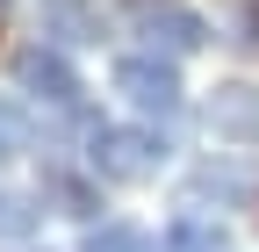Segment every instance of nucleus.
Wrapping results in <instances>:
<instances>
[{
	"mask_svg": "<svg viewBox=\"0 0 259 252\" xmlns=\"http://www.w3.org/2000/svg\"><path fill=\"white\" fill-rule=\"evenodd\" d=\"M158 166H166V137H158V130H130V122H94L87 115V173L94 180L137 187Z\"/></svg>",
	"mask_w": 259,
	"mask_h": 252,
	"instance_id": "f257e3e1",
	"label": "nucleus"
},
{
	"mask_svg": "<svg viewBox=\"0 0 259 252\" xmlns=\"http://www.w3.org/2000/svg\"><path fill=\"white\" fill-rule=\"evenodd\" d=\"M15 87H22L36 108H51V115L87 122V87H79V72H72V65H65V51H44V44L15 51Z\"/></svg>",
	"mask_w": 259,
	"mask_h": 252,
	"instance_id": "f03ea898",
	"label": "nucleus"
},
{
	"mask_svg": "<svg viewBox=\"0 0 259 252\" xmlns=\"http://www.w3.org/2000/svg\"><path fill=\"white\" fill-rule=\"evenodd\" d=\"M180 58H158V51H137V58H115V94L137 115H180Z\"/></svg>",
	"mask_w": 259,
	"mask_h": 252,
	"instance_id": "7ed1b4c3",
	"label": "nucleus"
},
{
	"mask_svg": "<svg viewBox=\"0 0 259 252\" xmlns=\"http://www.w3.org/2000/svg\"><path fill=\"white\" fill-rule=\"evenodd\" d=\"M187 195H194V202H216V209H252V202H259V166L209 159V166L187 173Z\"/></svg>",
	"mask_w": 259,
	"mask_h": 252,
	"instance_id": "20e7f679",
	"label": "nucleus"
},
{
	"mask_svg": "<svg viewBox=\"0 0 259 252\" xmlns=\"http://www.w3.org/2000/svg\"><path fill=\"white\" fill-rule=\"evenodd\" d=\"M202 122H209L223 144H259V87H245V79L216 87L209 108H202Z\"/></svg>",
	"mask_w": 259,
	"mask_h": 252,
	"instance_id": "39448f33",
	"label": "nucleus"
},
{
	"mask_svg": "<svg viewBox=\"0 0 259 252\" xmlns=\"http://www.w3.org/2000/svg\"><path fill=\"white\" fill-rule=\"evenodd\" d=\"M137 36H144V51H158V58H194V51L209 44V22L187 15V8H151V15L137 22Z\"/></svg>",
	"mask_w": 259,
	"mask_h": 252,
	"instance_id": "423d86ee",
	"label": "nucleus"
},
{
	"mask_svg": "<svg viewBox=\"0 0 259 252\" xmlns=\"http://www.w3.org/2000/svg\"><path fill=\"white\" fill-rule=\"evenodd\" d=\"M158 245H166V252H231V231L194 202V209H180L173 224H166V238H158Z\"/></svg>",
	"mask_w": 259,
	"mask_h": 252,
	"instance_id": "0eeeda50",
	"label": "nucleus"
},
{
	"mask_svg": "<svg viewBox=\"0 0 259 252\" xmlns=\"http://www.w3.org/2000/svg\"><path fill=\"white\" fill-rule=\"evenodd\" d=\"M44 195H51L65 216H79V224H94V216H101V195H94V180L65 173V166H51V173H44Z\"/></svg>",
	"mask_w": 259,
	"mask_h": 252,
	"instance_id": "6e6552de",
	"label": "nucleus"
},
{
	"mask_svg": "<svg viewBox=\"0 0 259 252\" xmlns=\"http://www.w3.org/2000/svg\"><path fill=\"white\" fill-rule=\"evenodd\" d=\"M44 8H51V22L72 44H94V36H101V0H44Z\"/></svg>",
	"mask_w": 259,
	"mask_h": 252,
	"instance_id": "1a4fd4ad",
	"label": "nucleus"
},
{
	"mask_svg": "<svg viewBox=\"0 0 259 252\" xmlns=\"http://www.w3.org/2000/svg\"><path fill=\"white\" fill-rule=\"evenodd\" d=\"M151 238L137 231V224H87V238H79V252H144Z\"/></svg>",
	"mask_w": 259,
	"mask_h": 252,
	"instance_id": "9d476101",
	"label": "nucleus"
},
{
	"mask_svg": "<svg viewBox=\"0 0 259 252\" xmlns=\"http://www.w3.org/2000/svg\"><path fill=\"white\" fill-rule=\"evenodd\" d=\"M29 137H36V130H29V108H22V101H0V166L22 159Z\"/></svg>",
	"mask_w": 259,
	"mask_h": 252,
	"instance_id": "9b49d317",
	"label": "nucleus"
},
{
	"mask_svg": "<svg viewBox=\"0 0 259 252\" xmlns=\"http://www.w3.org/2000/svg\"><path fill=\"white\" fill-rule=\"evenodd\" d=\"M36 231V202L29 195H0V238H29Z\"/></svg>",
	"mask_w": 259,
	"mask_h": 252,
	"instance_id": "f8f14e48",
	"label": "nucleus"
},
{
	"mask_svg": "<svg viewBox=\"0 0 259 252\" xmlns=\"http://www.w3.org/2000/svg\"><path fill=\"white\" fill-rule=\"evenodd\" d=\"M245 29H252V36H245V44L259 51V0H252V8H245Z\"/></svg>",
	"mask_w": 259,
	"mask_h": 252,
	"instance_id": "ddd939ff",
	"label": "nucleus"
}]
</instances>
